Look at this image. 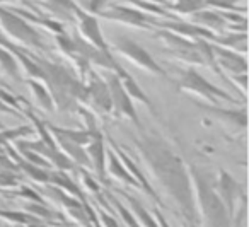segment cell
Listing matches in <instances>:
<instances>
[{
	"instance_id": "obj_1",
	"label": "cell",
	"mask_w": 249,
	"mask_h": 227,
	"mask_svg": "<svg viewBox=\"0 0 249 227\" xmlns=\"http://www.w3.org/2000/svg\"><path fill=\"white\" fill-rule=\"evenodd\" d=\"M135 147L150 178L169 195L183 213L184 220L200 224L195 208L190 171L183 159L157 133H145L143 137L135 138Z\"/></svg>"
},
{
	"instance_id": "obj_2",
	"label": "cell",
	"mask_w": 249,
	"mask_h": 227,
	"mask_svg": "<svg viewBox=\"0 0 249 227\" xmlns=\"http://www.w3.org/2000/svg\"><path fill=\"white\" fill-rule=\"evenodd\" d=\"M193 188L195 208H196L198 222L205 227H232L222 200L215 191L213 179L207 171L195 166H188Z\"/></svg>"
},
{
	"instance_id": "obj_3",
	"label": "cell",
	"mask_w": 249,
	"mask_h": 227,
	"mask_svg": "<svg viewBox=\"0 0 249 227\" xmlns=\"http://www.w3.org/2000/svg\"><path fill=\"white\" fill-rule=\"evenodd\" d=\"M36 62L41 67V80H45V87L52 96L53 104L62 111H70L79 106L84 84L60 63L45 58H36Z\"/></svg>"
},
{
	"instance_id": "obj_4",
	"label": "cell",
	"mask_w": 249,
	"mask_h": 227,
	"mask_svg": "<svg viewBox=\"0 0 249 227\" xmlns=\"http://www.w3.org/2000/svg\"><path fill=\"white\" fill-rule=\"evenodd\" d=\"M0 35L4 38H11L16 45L26 46L31 50H45L43 38L29 21H26L18 12L5 9L0 5Z\"/></svg>"
},
{
	"instance_id": "obj_5",
	"label": "cell",
	"mask_w": 249,
	"mask_h": 227,
	"mask_svg": "<svg viewBox=\"0 0 249 227\" xmlns=\"http://www.w3.org/2000/svg\"><path fill=\"white\" fill-rule=\"evenodd\" d=\"M215 191L222 200L227 215L231 219L232 227H239V224L246 217V193L237 181L224 169H218L217 178L213 179Z\"/></svg>"
},
{
	"instance_id": "obj_6",
	"label": "cell",
	"mask_w": 249,
	"mask_h": 227,
	"mask_svg": "<svg viewBox=\"0 0 249 227\" xmlns=\"http://www.w3.org/2000/svg\"><path fill=\"white\" fill-rule=\"evenodd\" d=\"M179 91H184V93L193 94V96L207 101L210 106H218L220 103H229V104L237 103L235 97H232L224 89H220L215 84H212L210 80H207L193 67H188V69L183 70V76H181L179 80Z\"/></svg>"
},
{
	"instance_id": "obj_7",
	"label": "cell",
	"mask_w": 249,
	"mask_h": 227,
	"mask_svg": "<svg viewBox=\"0 0 249 227\" xmlns=\"http://www.w3.org/2000/svg\"><path fill=\"white\" fill-rule=\"evenodd\" d=\"M113 50L116 53H120L121 57H124L126 60H130L133 65L152 74V76H159V77L166 76L164 69L154 60V57L143 46H140L139 43H135L128 36H121V35L116 36L113 41Z\"/></svg>"
},
{
	"instance_id": "obj_8",
	"label": "cell",
	"mask_w": 249,
	"mask_h": 227,
	"mask_svg": "<svg viewBox=\"0 0 249 227\" xmlns=\"http://www.w3.org/2000/svg\"><path fill=\"white\" fill-rule=\"evenodd\" d=\"M79 104L92 108L99 114H111V97L107 84L92 70L87 72V82L84 84L82 97H80Z\"/></svg>"
},
{
	"instance_id": "obj_9",
	"label": "cell",
	"mask_w": 249,
	"mask_h": 227,
	"mask_svg": "<svg viewBox=\"0 0 249 227\" xmlns=\"http://www.w3.org/2000/svg\"><path fill=\"white\" fill-rule=\"evenodd\" d=\"M106 84L109 89V97H111V113L116 118H123V120L132 121L135 127L140 128V120L137 114L135 104H133L132 97L126 94V91L123 89L120 79L114 74H107L106 76Z\"/></svg>"
},
{
	"instance_id": "obj_10",
	"label": "cell",
	"mask_w": 249,
	"mask_h": 227,
	"mask_svg": "<svg viewBox=\"0 0 249 227\" xmlns=\"http://www.w3.org/2000/svg\"><path fill=\"white\" fill-rule=\"evenodd\" d=\"M156 36L181 62L190 63V65H203L200 50H198V41H191V39H186L183 36H178L171 31H166V29L156 31Z\"/></svg>"
},
{
	"instance_id": "obj_11",
	"label": "cell",
	"mask_w": 249,
	"mask_h": 227,
	"mask_svg": "<svg viewBox=\"0 0 249 227\" xmlns=\"http://www.w3.org/2000/svg\"><path fill=\"white\" fill-rule=\"evenodd\" d=\"M101 18L107 19V21L121 22V24L132 26V28L140 29H150L157 26V19L149 18L145 12L139 11L135 7H128V5H111L109 9L104 7L101 12H97Z\"/></svg>"
},
{
	"instance_id": "obj_12",
	"label": "cell",
	"mask_w": 249,
	"mask_h": 227,
	"mask_svg": "<svg viewBox=\"0 0 249 227\" xmlns=\"http://www.w3.org/2000/svg\"><path fill=\"white\" fill-rule=\"evenodd\" d=\"M86 155L89 166L94 169L96 179L103 185H107V174H106V144L101 130H96L90 133V142L86 145Z\"/></svg>"
},
{
	"instance_id": "obj_13",
	"label": "cell",
	"mask_w": 249,
	"mask_h": 227,
	"mask_svg": "<svg viewBox=\"0 0 249 227\" xmlns=\"http://www.w3.org/2000/svg\"><path fill=\"white\" fill-rule=\"evenodd\" d=\"M75 21H77V28H79V35L89 45L96 46L99 50H109V45L104 39V35L101 31L99 21L94 14L90 12H84L82 9H77L75 12Z\"/></svg>"
},
{
	"instance_id": "obj_14",
	"label": "cell",
	"mask_w": 249,
	"mask_h": 227,
	"mask_svg": "<svg viewBox=\"0 0 249 227\" xmlns=\"http://www.w3.org/2000/svg\"><path fill=\"white\" fill-rule=\"evenodd\" d=\"M210 46H212V53H213L217 67L224 69L225 72H229L231 76L248 72V60H246V55L231 52V50L222 48V46L213 45V43H210Z\"/></svg>"
},
{
	"instance_id": "obj_15",
	"label": "cell",
	"mask_w": 249,
	"mask_h": 227,
	"mask_svg": "<svg viewBox=\"0 0 249 227\" xmlns=\"http://www.w3.org/2000/svg\"><path fill=\"white\" fill-rule=\"evenodd\" d=\"M113 147H114V149H113L114 154L118 155V159H120V161H121V164H123V166H124V169L128 171V174L132 176V179H133V181H135L137 188H139V189H143V191H145L147 195H149L150 198H152L154 202L157 203V205L162 207V200H160V196L157 195V191L152 188V185H150V181H149V179H147V176L143 174L142 171H140L139 166H137L135 162H133L132 159L128 157V155L124 154V152L121 151V149L118 147L116 144H113Z\"/></svg>"
},
{
	"instance_id": "obj_16",
	"label": "cell",
	"mask_w": 249,
	"mask_h": 227,
	"mask_svg": "<svg viewBox=\"0 0 249 227\" xmlns=\"http://www.w3.org/2000/svg\"><path fill=\"white\" fill-rule=\"evenodd\" d=\"M205 110L212 114V116L218 118L224 123L231 125L234 128H242L244 130L248 127V111H246V106L239 108V110H234V108H220V106H205Z\"/></svg>"
},
{
	"instance_id": "obj_17",
	"label": "cell",
	"mask_w": 249,
	"mask_h": 227,
	"mask_svg": "<svg viewBox=\"0 0 249 227\" xmlns=\"http://www.w3.org/2000/svg\"><path fill=\"white\" fill-rule=\"evenodd\" d=\"M191 22L200 26V28L207 29V31L213 33V35H220V33L229 26L220 11H208V9L191 16Z\"/></svg>"
},
{
	"instance_id": "obj_18",
	"label": "cell",
	"mask_w": 249,
	"mask_h": 227,
	"mask_svg": "<svg viewBox=\"0 0 249 227\" xmlns=\"http://www.w3.org/2000/svg\"><path fill=\"white\" fill-rule=\"evenodd\" d=\"M50 185L56 186V188H60L62 191H65L67 195L73 196V198L79 200L82 205H87L84 191L72 181V178H70L65 171H58V169H56V171H50Z\"/></svg>"
},
{
	"instance_id": "obj_19",
	"label": "cell",
	"mask_w": 249,
	"mask_h": 227,
	"mask_svg": "<svg viewBox=\"0 0 249 227\" xmlns=\"http://www.w3.org/2000/svg\"><path fill=\"white\" fill-rule=\"evenodd\" d=\"M106 174L118 179V181L123 183V185L137 188L135 181H133L132 176L128 174V171L124 169V166L121 164V161L118 159V155L114 154V151H106Z\"/></svg>"
},
{
	"instance_id": "obj_20",
	"label": "cell",
	"mask_w": 249,
	"mask_h": 227,
	"mask_svg": "<svg viewBox=\"0 0 249 227\" xmlns=\"http://www.w3.org/2000/svg\"><path fill=\"white\" fill-rule=\"evenodd\" d=\"M121 82V86H123V89L126 91V94H128L130 97H132V101H139L140 104H143V106H147L150 111H152L154 114H156V108H154L152 101L149 99V96H147L145 93H143L142 87L137 84V80L133 79L132 76H130L128 72L124 74L123 77H118Z\"/></svg>"
},
{
	"instance_id": "obj_21",
	"label": "cell",
	"mask_w": 249,
	"mask_h": 227,
	"mask_svg": "<svg viewBox=\"0 0 249 227\" xmlns=\"http://www.w3.org/2000/svg\"><path fill=\"white\" fill-rule=\"evenodd\" d=\"M213 45H218L222 48H227L231 52L241 53V55H246L248 52V38H246V33H231V35H215L213 38Z\"/></svg>"
},
{
	"instance_id": "obj_22",
	"label": "cell",
	"mask_w": 249,
	"mask_h": 227,
	"mask_svg": "<svg viewBox=\"0 0 249 227\" xmlns=\"http://www.w3.org/2000/svg\"><path fill=\"white\" fill-rule=\"evenodd\" d=\"M121 195L126 198V202H128V205H130L128 210L133 213V217H135L137 222L140 224V227H159L157 226L156 217H154L152 213H150L149 210H147L145 207H143L142 203L135 198V196L128 195V193H121Z\"/></svg>"
},
{
	"instance_id": "obj_23",
	"label": "cell",
	"mask_w": 249,
	"mask_h": 227,
	"mask_svg": "<svg viewBox=\"0 0 249 227\" xmlns=\"http://www.w3.org/2000/svg\"><path fill=\"white\" fill-rule=\"evenodd\" d=\"M45 9H48L52 14H55L60 19H67V21H73L75 19L77 5L73 0H46Z\"/></svg>"
},
{
	"instance_id": "obj_24",
	"label": "cell",
	"mask_w": 249,
	"mask_h": 227,
	"mask_svg": "<svg viewBox=\"0 0 249 227\" xmlns=\"http://www.w3.org/2000/svg\"><path fill=\"white\" fill-rule=\"evenodd\" d=\"M28 87L31 89V94H33V97H35V103L38 104L41 110L53 111L55 104H53V99H52V96H50L48 89L45 87V84H41L36 79H29Z\"/></svg>"
},
{
	"instance_id": "obj_25",
	"label": "cell",
	"mask_w": 249,
	"mask_h": 227,
	"mask_svg": "<svg viewBox=\"0 0 249 227\" xmlns=\"http://www.w3.org/2000/svg\"><path fill=\"white\" fill-rule=\"evenodd\" d=\"M16 166L18 169H21L24 174H28L33 181L39 183V185H50V171L45 168H39V166H35L31 162H26L24 159L18 157L16 155Z\"/></svg>"
},
{
	"instance_id": "obj_26",
	"label": "cell",
	"mask_w": 249,
	"mask_h": 227,
	"mask_svg": "<svg viewBox=\"0 0 249 227\" xmlns=\"http://www.w3.org/2000/svg\"><path fill=\"white\" fill-rule=\"evenodd\" d=\"M48 130L53 137L67 138V140L73 142V144L80 145V147H86L90 142V133L87 130H70V128H56V127H48Z\"/></svg>"
},
{
	"instance_id": "obj_27",
	"label": "cell",
	"mask_w": 249,
	"mask_h": 227,
	"mask_svg": "<svg viewBox=\"0 0 249 227\" xmlns=\"http://www.w3.org/2000/svg\"><path fill=\"white\" fill-rule=\"evenodd\" d=\"M0 69L4 72L5 77H9L11 80H22L21 72H19V65L16 62L14 55L9 50L0 46Z\"/></svg>"
},
{
	"instance_id": "obj_28",
	"label": "cell",
	"mask_w": 249,
	"mask_h": 227,
	"mask_svg": "<svg viewBox=\"0 0 249 227\" xmlns=\"http://www.w3.org/2000/svg\"><path fill=\"white\" fill-rule=\"evenodd\" d=\"M167 9L178 12L181 16L196 14V12L207 9V2L205 0H174L173 4L167 5Z\"/></svg>"
},
{
	"instance_id": "obj_29",
	"label": "cell",
	"mask_w": 249,
	"mask_h": 227,
	"mask_svg": "<svg viewBox=\"0 0 249 227\" xmlns=\"http://www.w3.org/2000/svg\"><path fill=\"white\" fill-rule=\"evenodd\" d=\"M0 217L14 226H31V224L41 222L36 217H33L28 212H18V210H2L0 208Z\"/></svg>"
},
{
	"instance_id": "obj_30",
	"label": "cell",
	"mask_w": 249,
	"mask_h": 227,
	"mask_svg": "<svg viewBox=\"0 0 249 227\" xmlns=\"http://www.w3.org/2000/svg\"><path fill=\"white\" fill-rule=\"evenodd\" d=\"M26 212L31 213L33 217H36V219L41 220V222H56V220H60V213L50 210L45 203H29V205L26 207Z\"/></svg>"
},
{
	"instance_id": "obj_31",
	"label": "cell",
	"mask_w": 249,
	"mask_h": 227,
	"mask_svg": "<svg viewBox=\"0 0 249 227\" xmlns=\"http://www.w3.org/2000/svg\"><path fill=\"white\" fill-rule=\"evenodd\" d=\"M33 133V128L29 125H22L18 128H5V130H0V147H7L11 142H16L22 135Z\"/></svg>"
},
{
	"instance_id": "obj_32",
	"label": "cell",
	"mask_w": 249,
	"mask_h": 227,
	"mask_svg": "<svg viewBox=\"0 0 249 227\" xmlns=\"http://www.w3.org/2000/svg\"><path fill=\"white\" fill-rule=\"evenodd\" d=\"M109 200L113 202V205H114V208H116V212H118V215L121 217V220H123V224H124V227H140V224L137 222V219L133 217V213L130 212L126 207L123 205L121 202H118L116 198H113V196H109Z\"/></svg>"
},
{
	"instance_id": "obj_33",
	"label": "cell",
	"mask_w": 249,
	"mask_h": 227,
	"mask_svg": "<svg viewBox=\"0 0 249 227\" xmlns=\"http://www.w3.org/2000/svg\"><path fill=\"white\" fill-rule=\"evenodd\" d=\"M18 174L11 169H0V188H16Z\"/></svg>"
},
{
	"instance_id": "obj_34",
	"label": "cell",
	"mask_w": 249,
	"mask_h": 227,
	"mask_svg": "<svg viewBox=\"0 0 249 227\" xmlns=\"http://www.w3.org/2000/svg\"><path fill=\"white\" fill-rule=\"evenodd\" d=\"M79 176H80V179H82L86 189H89V191H92V193L99 191V181H97L94 176H90L89 172H86L84 169H79Z\"/></svg>"
},
{
	"instance_id": "obj_35",
	"label": "cell",
	"mask_w": 249,
	"mask_h": 227,
	"mask_svg": "<svg viewBox=\"0 0 249 227\" xmlns=\"http://www.w3.org/2000/svg\"><path fill=\"white\" fill-rule=\"evenodd\" d=\"M99 219H97V222H99V227H121L120 224L116 222V219H114L113 215H109L107 212H104L103 208L97 210L96 213Z\"/></svg>"
},
{
	"instance_id": "obj_36",
	"label": "cell",
	"mask_w": 249,
	"mask_h": 227,
	"mask_svg": "<svg viewBox=\"0 0 249 227\" xmlns=\"http://www.w3.org/2000/svg\"><path fill=\"white\" fill-rule=\"evenodd\" d=\"M231 79L234 80L235 86H239L242 97H246V91H248V76H246V74H237V76H231Z\"/></svg>"
},
{
	"instance_id": "obj_37",
	"label": "cell",
	"mask_w": 249,
	"mask_h": 227,
	"mask_svg": "<svg viewBox=\"0 0 249 227\" xmlns=\"http://www.w3.org/2000/svg\"><path fill=\"white\" fill-rule=\"evenodd\" d=\"M154 217H156V220H157V226L159 227H171L169 226V222L166 220V217L162 215V212H160L159 208H156L154 210Z\"/></svg>"
},
{
	"instance_id": "obj_38",
	"label": "cell",
	"mask_w": 249,
	"mask_h": 227,
	"mask_svg": "<svg viewBox=\"0 0 249 227\" xmlns=\"http://www.w3.org/2000/svg\"><path fill=\"white\" fill-rule=\"evenodd\" d=\"M0 111H4V113H9V114H16V111L12 110L11 106H7L2 99H0Z\"/></svg>"
},
{
	"instance_id": "obj_39",
	"label": "cell",
	"mask_w": 249,
	"mask_h": 227,
	"mask_svg": "<svg viewBox=\"0 0 249 227\" xmlns=\"http://www.w3.org/2000/svg\"><path fill=\"white\" fill-rule=\"evenodd\" d=\"M143 2H149V4H156V5H159V7H166L167 9V2L166 0H143Z\"/></svg>"
},
{
	"instance_id": "obj_40",
	"label": "cell",
	"mask_w": 249,
	"mask_h": 227,
	"mask_svg": "<svg viewBox=\"0 0 249 227\" xmlns=\"http://www.w3.org/2000/svg\"><path fill=\"white\" fill-rule=\"evenodd\" d=\"M26 227H48L45 222H36V224H31V226H26Z\"/></svg>"
},
{
	"instance_id": "obj_41",
	"label": "cell",
	"mask_w": 249,
	"mask_h": 227,
	"mask_svg": "<svg viewBox=\"0 0 249 227\" xmlns=\"http://www.w3.org/2000/svg\"><path fill=\"white\" fill-rule=\"evenodd\" d=\"M183 227H198V224H191V222H186V220H184Z\"/></svg>"
},
{
	"instance_id": "obj_42",
	"label": "cell",
	"mask_w": 249,
	"mask_h": 227,
	"mask_svg": "<svg viewBox=\"0 0 249 227\" xmlns=\"http://www.w3.org/2000/svg\"><path fill=\"white\" fill-rule=\"evenodd\" d=\"M7 2H14V0H0V5H2V4H7Z\"/></svg>"
},
{
	"instance_id": "obj_43",
	"label": "cell",
	"mask_w": 249,
	"mask_h": 227,
	"mask_svg": "<svg viewBox=\"0 0 249 227\" xmlns=\"http://www.w3.org/2000/svg\"><path fill=\"white\" fill-rule=\"evenodd\" d=\"M14 227H26V226H14Z\"/></svg>"
}]
</instances>
